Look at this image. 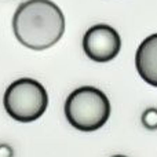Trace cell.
<instances>
[{
  "instance_id": "obj_1",
  "label": "cell",
  "mask_w": 157,
  "mask_h": 157,
  "mask_svg": "<svg viewBox=\"0 0 157 157\" xmlns=\"http://www.w3.org/2000/svg\"><path fill=\"white\" fill-rule=\"evenodd\" d=\"M13 29L21 44L43 51L61 40L65 32V17L51 0H28L17 8Z\"/></svg>"
},
{
  "instance_id": "obj_2",
  "label": "cell",
  "mask_w": 157,
  "mask_h": 157,
  "mask_svg": "<svg viewBox=\"0 0 157 157\" xmlns=\"http://www.w3.org/2000/svg\"><path fill=\"white\" fill-rule=\"evenodd\" d=\"M65 116L76 130L87 132L99 130L109 120L110 102L101 90L84 86L66 98Z\"/></svg>"
},
{
  "instance_id": "obj_3",
  "label": "cell",
  "mask_w": 157,
  "mask_h": 157,
  "mask_svg": "<svg viewBox=\"0 0 157 157\" xmlns=\"http://www.w3.org/2000/svg\"><path fill=\"white\" fill-rule=\"evenodd\" d=\"M8 116L21 123H30L41 117L48 106V94L35 78H18L7 87L3 98Z\"/></svg>"
},
{
  "instance_id": "obj_4",
  "label": "cell",
  "mask_w": 157,
  "mask_h": 157,
  "mask_svg": "<svg viewBox=\"0 0 157 157\" xmlns=\"http://www.w3.org/2000/svg\"><path fill=\"white\" fill-rule=\"evenodd\" d=\"M121 37L114 28L105 24L91 26L83 37V50L94 62H110L119 55Z\"/></svg>"
},
{
  "instance_id": "obj_5",
  "label": "cell",
  "mask_w": 157,
  "mask_h": 157,
  "mask_svg": "<svg viewBox=\"0 0 157 157\" xmlns=\"http://www.w3.org/2000/svg\"><path fill=\"white\" fill-rule=\"evenodd\" d=\"M135 66L145 83L157 87V33L147 36L135 54Z\"/></svg>"
},
{
  "instance_id": "obj_6",
  "label": "cell",
  "mask_w": 157,
  "mask_h": 157,
  "mask_svg": "<svg viewBox=\"0 0 157 157\" xmlns=\"http://www.w3.org/2000/svg\"><path fill=\"white\" fill-rule=\"evenodd\" d=\"M141 123L146 130H157V108H147L142 113Z\"/></svg>"
},
{
  "instance_id": "obj_7",
  "label": "cell",
  "mask_w": 157,
  "mask_h": 157,
  "mask_svg": "<svg viewBox=\"0 0 157 157\" xmlns=\"http://www.w3.org/2000/svg\"><path fill=\"white\" fill-rule=\"evenodd\" d=\"M0 157H14L13 147L7 144H0Z\"/></svg>"
},
{
  "instance_id": "obj_8",
  "label": "cell",
  "mask_w": 157,
  "mask_h": 157,
  "mask_svg": "<svg viewBox=\"0 0 157 157\" xmlns=\"http://www.w3.org/2000/svg\"><path fill=\"white\" fill-rule=\"evenodd\" d=\"M112 157H127V156H123V155H116V156H112Z\"/></svg>"
}]
</instances>
